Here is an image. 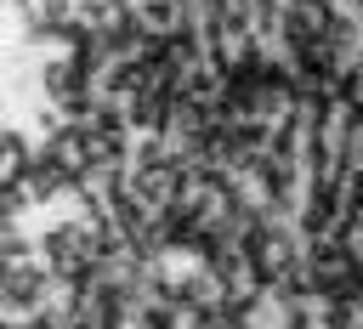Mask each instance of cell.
<instances>
[{"label": "cell", "mask_w": 363, "mask_h": 329, "mask_svg": "<svg viewBox=\"0 0 363 329\" xmlns=\"http://www.w3.org/2000/svg\"><path fill=\"white\" fill-rule=\"evenodd\" d=\"M113 6H136V0H113Z\"/></svg>", "instance_id": "4"}, {"label": "cell", "mask_w": 363, "mask_h": 329, "mask_svg": "<svg viewBox=\"0 0 363 329\" xmlns=\"http://www.w3.org/2000/svg\"><path fill=\"white\" fill-rule=\"evenodd\" d=\"M136 11H142V23L153 34H176L187 23V0H136Z\"/></svg>", "instance_id": "2"}, {"label": "cell", "mask_w": 363, "mask_h": 329, "mask_svg": "<svg viewBox=\"0 0 363 329\" xmlns=\"http://www.w3.org/2000/svg\"><path fill=\"white\" fill-rule=\"evenodd\" d=\"M57 289V272L45 267V255L34 261H11L6 267V318H40L45 301Z\"/></svg>", "instance_id": "1"}, {"label": "cell", "mask_w": 363, "mask_h": 329, "mask_svg": "<svg viewBox=\"0 0 363 329\" xmlns=\"http://www.w3.org/2000/svg\"><path fill=\"white\" fill-rule=\"evenodd\" d=\"M0 255H6V267H11V261H34V255H40V238H28L23 221H6V244H0Z\"/></svg>", "instance_id": "3"}]
</instances>
